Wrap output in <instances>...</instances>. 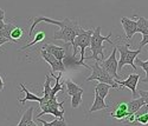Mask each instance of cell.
I'll return each instance as SVG.
<instances>
[{
	"instance_id": "6da1fadb",
	"label": "cell",
	"mask_w": 148,
	"mask_h": 126,
	"mask_svg": "<svg viewBox=\"0 0 148 126\" xmlns=\"http://www.w3.org/2000/svg\"><path fill=\"white\" fill-rule=\"evenodd\" d=\"M31 20H32V25H31L30 32H29V37L30 38L33 34L34 27L42 21H45V22L59 26V31L56 32L53 34V37H52L53 40H63L64 43H72V40L75 39L79 33H82L84 31V28L79 26L78 21L71 20L69 18H64L62 20H55V19L47 18V17H38V18H32Z\"/></svg>"
},
{
	"instance_id": "7a4b0ae2",
	"label": "cell",
	"mask_w": 148,
	"mask_h": 126,
	"mask_svg": "<svg viewBox=\"0 0 148 126\" xmlns=\"http://www.w3.org/2000/svg\"><path fill=\"white\" fill-rule=\"evenodd\" d=\"M113 37V33H109L107 37H103L101 34V26H97L96 28H94V33L91 35V43H90V49L92 52L91 57H87V59H94L95 61H102L104 59V47H103V43L108 41L109 44L115 45L110 38Z\"/></svg>"
},
{
	"instance_id": "3957f363",
	"label": "cell",
	"mask_w": 148,
	"mask_h": 126,
	"mask_svg": "<svg viewBox=\"0 0 148 126\" xmlns=\"http://www.w3.org/2000/svg\"><path fill=\"white\" fill-rule=\"evenodd\" d=\"M94 33V30H84L82 33H79L75 39L72 40L71 43V46L73 48V51H72V54L73 56H76L77 52H78V48H79V51H81V59H79V62L85 67V68H88V70H91V67L87 64H84V60L87 59L84 57V51H85V48L87 47H90V43H91V35Z\"/></svg>"
},
{
	"instance_id": "277c9868",
	"label": "cell",
	"mask_w": 148,
	"mask_h": 126,
	"mask_svg": "<svg viewBox=\"0 0 148 126\" xmlns=\"http://www.w3.org/2000/svg\"><path fill=\"white\" fill-rule=\"evenodd\" d=\"M91 71H92V73L89 75L87 79H85V81L98 80V83H106V84H109L110 86H113V89L121 90L120 85L115 81V78L106 68H103L100 65V62H98V61L94 62V65L91 66Z\"/></svg>"
},
{
	"instance_id": "5b68a950",
	"label": "cell",
	"mask_w": 148,
	"mask_h": 126,
	"mask_svg": "<svg viewBox=\"0 0 148 126\" xmlns=\"http://www.w3.org/2000/svg\"><path fill=\"white\" fill-rule=\"evenodd\" d=\"M117 51L120 52V60H119V70H122L123 66L130 65L133 70H136L138 66L135 65V59L141 53V49L138 48L136 51L129 49V44H120L116 45Z\"/></svg>"
},
{
	"instance_id": "8992f818",
	"label": "cell",
	"mask_w": 148,
	"mask_h": 126,
	"mask_svg": "<svg viewBox=\"0 0 148 126\" xmlns=\"http://www.w3.org/2000/svg\"><path fill=\"white\" fill-rule=\"evenodd\" d=\"M66 100H68V99L65 98V100L58 103V102H57V97L50 98L43 106H40L42 112H40L37 117L40 118V117L44 116V114H52V116H55V117H57V118L64 119V113H65V111H64V108L62 107V106H63V105L66 103Z\"/></svg>"
},
{
	"instance_id": "52a82bcc",
	"label": "cell",
	"mask_w": 148,
	"mask_h": 126,
	"mask_svg": "<svg viewBox=\"0 0 148 126\" xmlns=\"http://www.w3.org/2000/svg\"><path fill=\"white\" fill-rule=\"evenodd\" d=\"M116 52H117V48L115 46V48L113 49V52L109 56V58H107L106 60L100 61V65L103 68H106L115 79H120V75L117 73V71H119V60L116 59Z\"/></svg>"
},
{
	"instance_id": "ba28073f",
	"label": "cell",
	"mask_w": 148,
	"mask_h": 126,
	"mask_svg": "<svg viewBox=\"0 0 148 126\" xmlns=\"http://www.w3.org/2000/svg\"><path fill=\"white\" fill-rule=\"evenodd\" d=\"M40 49H42V48H40ZM40 54H42L43 59H44L46 62H49V64H50L52 72H64V71L66 70V67H65V65H64L63 61L58 60L56 57H53L52 54H50L49 52H46L45 49H42Z\"/></svg>"
},
{
	"instance_id": "9c48e42d",
	"label": "cell",
	"mask_w": 148,
	"mask_h": 126,
	"mask_svg": "<svg viewBox=\"0 0 148 126\" xmlns=\"http://www.w3.org/2000/svg\"><path fill=\"white\" fill-rule=\"evenodd\" d=\"M140 80V74H136V73H132L129 74V77L126 79V80H120V79H115V81L120 85V86H125L127 89H129L133 93V98H136L138 97V91H136V86H138V83Z\"/></svg>"
},
{
	"instance_id": "30bf717a",
	"label": "cell",
	"mask_w": 148,
	"mask_h": 126,
	"mask_svg": "<svg viewBox=\"0 0 148 126\" xmlns=\"http://www.w3.org/2000/svg\"><path fill=\"white\" fill-rule=\"evenodd\" d=\"M42 49H45L46 52H49L50 54H52L53 57H56L58 60L63 61L65 53H66V49H68V44L65 43V46H56L53 44H44L42 46Z\"/></svg>"
},
{
	"instance_id": "8fae6325",
	"label": "cell",
	"mask_w": 148,
	"mask_h": 126,
	"mask_svg": "<svg viewBox=\"0 0 148 126\" xmlns=\"http://www.w3.org/2000/svg\"><path fill=\"white\" fill-rule=\"evenodd\" d=\"M121 24L123 26V30H125V33H126V38L128 40L132 39L135 33H138V22L135 20L129 19L127 17H122Z\"/></svg>"
},
{
	"instance_id": "7c38bea8",
	"label": "cell",
	"mask_w": 148,
	"mask_h": 126,
	"mask_svg": "<svg viewBox=\"0 0 148 126\" xmlns=\"http://www.w3.org/2000/svg\"><path fill=\"white\" fill-rule=\"evenodd\" d=\"M128 116H129V113H128V104L127 103H117L115 105L114 111H112V113H110V117L114 119H117L119 121L123 120Z\"/></svg>"
},
{
	"instance_id": "4fadbf2b",
	"label": "cell",
	"mask_w": 148,
	"mask_h": 126,
	"mask_svg": "<svg viewBox=\"0 0 148 126\" xmlns=\"http://www.w3.org/2000/svg\"><path fill=\"white\" fill-rule=\"evenodd\" d=\"M94 97H95L94 104L91 105V107L89 110V113H92V112H96V111H101V110H107V108L110 107L109 105H107L104 103V99L100 94H98V92L96 90L94 91Z\"/></svg>"
},
{
	"instance_id": "5bb4252c",
	"label": "cell",
	"mask_w": 148,
	"mask_h": 126,
	"mask_svg": "<svg viewBox=\"0 0 148 126\" xmlns=\"http://www.w3.org/2000/svg\"><path fill=\"white\" fill-rule=\"evenodd\" d=\"M64 87L66 90V94L69 97H72V96H75L76 93H79V92L84 93V89H82L81 86L75 84L71 79H66V81H64Z\"/></svg>"
},
{
	"instance_id": "9a60e30c",
	"label": "cell",
	"mask_w": 148,
	"mask_h": 126,
	"mask_svg": "<svg viewBox=\"0 0 148 126\" xmlns=\"http://www.w3.org/2000/svg\"><path fill=\"white\" fill-rule=\"evenodd\" d=\"M19 86L21 87V91L25 93V98L18 99V102H19L20 104H24V103H26V102H38V103L42 102V98H40V97H37V96L33 94V93H31V92L26 89V87H25V85H24V84H20Z\"/></svg>"
},
{
	"instance_id": "2e32d148",
	"label": "cell",
	"mask_w": 148,
	"mask_h": 126,
	"mask_svg": "<svg viewBox=\"0 0 148 126\" xmlns=\"http://www.w3.org/2000/svg\"><path fill=\"white\" fill-rule=\"evenodd\" d=\"M127 104H128V113L129 114H134V113L136 111H139L146 103H145L143 98L140 97V98H134L133 100L128 102Z\"/></svg>"
},
{
	"instance_id": "e0dca14e",
	"label": "cell",
	"mask_w": 148,
	"mask_h": 126,
	"mask_svg": "<svg viewBox=\"0 0 148 126\" xmlns=\"http://www.w3.org/2000/svg\"><path fill=\"white\" fill-rule=\"evenodd\" d=\"M50 83H51V77L50 75H46L45 77V84H44V94L42 97V102L39 103V107L43 106L49 99L51 97V90L52 87L50 86Z\"/></svg>"
},
{
	"instance_id": "ac0fdd59",
	"label": "cell",
	"mask_w": 148,
	"mask_h": 126,
	"mask_svg": "<svg viewBox=\"0 0 148 126\" xmlns=\"http://www.w3.org/2000/svg\"><path fill=\"white\" fill-rule=\"evenodd\" d=\"M33 111H34L33 106L29 107L25 112H24V114L21 116V119H20V121L18 123L17 126H27L33 120Z\"/></svg>"
},
{
	"instance_id": "d6986e66",
	"label": "cell",
	"mask_w": 148,
	"mask_h": 126,
	"mask_svg": "<svg viewBox=\"0 0 148 126\" xmlns=\"http://www.w3.org/2000/svg\"><path fill=\"white\" fill-rule=\"evenodd\" d=\"M138 22V33H141L142 35H148V19L143 17H136Z\"/></svg>"
},
{
	"instance_id": "ffe728a7",
	"label": "cell",
	"mask_w": 148,
	"mask_h": 126,
	"mask_svg": "<svg viewBox=\"0 0 148 126\" xmlns=\"http://www.w3.org/2000/svg\"><path fill=\"white\" fill-rule=\"evenodd\" d=\"M45 32L44 31H38L36 33V37H34V39L31 41V43H29V44H26L25 46H23L21 48H20V51H25L26 48H30V47H32L33 45H36V44H38V43H42L43 40H45Z\"/></svg>"
},
{
	"instance_id": "44dd1931",
	"label": "cell",
	"mask_w": 148,
	"mask_h": 126,
	"mask_svg": "<svg viewBox=\"0 0 148 126\" xmlns=\"http://www.w3.org/2000/svg\"><path fill=\"white\" fill-rule=\"evenodd\" d=\"M110 89H113V86H110L109 84H106V83H98L96 86H95V90L98 92V94H100L103 99L107 98Z\"/></svg>"
},
{
	"instance_id": "7402d4cb",
	"label": "cell",
	"mask_w": 148,
	"mask_h": 126,
	"mask_svg": "<svg viewBox=\"0 0 148 126\" xmlns=\"http://www.w3.org/2000/svg\"><path fill=\"white\" fill-rule=\"evenodd\" d=\"M16 27H17V26H16L13 22H5L4 28L0 31V37L7 38L8 40H11V33H12V31H13Z\"/></svg>"
},
{
	"instance_id": "603a6c76",
	"label": "cell",
	"mask_w": 148,
	"mask_h": 126,
	"mask_svg": "<svg viewBox=\"0 0 148 126\" xmlns=\"http://www.w3.org/2000/svg\"><path fill=\"white\" fill-rule=\"evenodd\" d=\"M38 121L42 123L43 126H68L66 121H65L64 119H60V118L55 119V120H52V121H50V123H47V121H45V120L38 118Z\"/></svg>"
},
{
	"instance_id": "cb8c5ba5",
	"label": "cell",
	"mask_w": 148,
	"mask_h": 126,
	"mask_svg": "<svg viewBox=\"0 0 148 126\" xmlns=\"http://www.w3.org/2000/svg\"><path fill=\"white\" fill-rule=\"evenodd\" d=\"M135 65L139 66V67H141V68L146 72V78H145V79H142L141 81H142V83L148 84V60H147V61H142L141 59L136 58V59H135Z\"/></svg>"
},
{
	"instance_id": "d4e9b609",
	"label": "cell",
	"mask_w": 148,
	"mask_h": 126,
	"mask_svg": "<svg viewBox=\"0 0 148 126\" xmlns=\"http://www.w3.org/2000/svg\"><path fill=\"white\" fill-rule=\"evenodd\" d=\"M23 34H24V30L21 27H16L13 31H12L11 33V40L13 41V43H18L20 41V39L23 38Z\"/></svg>"
},
{
	"instance_id": "484cf974",
	"label": "cell",
	"mask_w": 148,
	"mask_h": 126,
	"mask_svg": "<svg viewBox=\"0 0 148 126\" xmlns=\"http://www.w3.org/2000/svg\"><path fill=\"white\" fill-rule=\"evenodd\" d=\"M82 96H83V92H79V93H76L75 96L70 97L71 98V107L72 108L79 107V105L82 103Z\"/></svg>"
},
{
	"instance_id": "4316f807",
	"label": "cell",
	"mask_w": 148,
	"mask_h": 126,
	"mask_svg": "<svg viewBox=\"0 0 148 126\" xmlns=\"http://www.w3.org/2000/svg\"><path fill=\"white\" fill-rule=\"evenodd\" d=\"M139 96L140 97H142L143 98V100H145V103L148 105V91H142V90H139Z\"/></svg>"
},
{
	"instance_id": "83f0119b",
	"label": "cell",
	"mask_w": 148,
	"mask_h": 126,
	"mask_svg": "<svg viewBox=\"0 0 148 126\" xmlns=\"http://www.w3.org/2000/svg\"><path fill=\"white\" fill-rule=\"evenodd\" d=\"M145 45H148V35H143L142 37V40L140 41V45H139V48L141 49Z\"/></svg>"
},
{
	"instance_id": "f1b7e54d",
	"label": "cell",
	"mask_w": 148,
	"mask_h": 126,
	"mask_svg": "<svg viewBox=\"0 0 148 126\" xmlns=\"http://www.w3.org/2000/svg\"><path fill=\"white\" fill-rule=\"evenodd\" d=\"M4 87H5V83H4L3 77H1V75H0V92L4 91Z\"/></svg>"
},
{
	"instance_id": "f546056e",
	"label": "cell",
	"mask_w": 148,
	"mask_h": 126,
	"mask_svg": "<svg viewBox=\"0 0 148 126\" xmlns=\"http://www.w3.org/2000/svg\"><path fill=\"white\" fill-rule=\"evenodd\" d=\"M10 40L7 39V38H3V37H0V46L1 45H4V44H6V43H8Z\"/></svg>"
},
{
	"instance_id": "4dcf8cb0",
	"label": "cell",
	"mask_w": 148,
	"mask_h": 126,
	"mask_svg": "<svg viewBox=\"0 0 148 126\" xmlns=\"http://www.w3.org/2000/svg\"><path fill=\"white\" fill-rule=\"evenodd\" d=\"M0 20H5V11L0 8Z\"/></svg>"
},
{
	"instance_id": "1f68e13d",
	"label": "cell",
	"mask_w": 148,
	"mask_h": 126,
	"mask_svg": "<svg viewBox=\"0 0 148 126\" xmlns=\"http://www.w3.org/2000/svg\"><path fill=\"white\" fill-rule=\"evenodd\" d=\"M4 26H5V21L4 20H0V31L4 28Z\"/></svg>"
},
{
	"instance_id": "d6a6232c",
	"label": "cell",
	"mask_w": 148,
	"mask_h": 126,
	"mask_svg": "<svg viewBox=\"0 0 148 126\" xmlns=\"http://www.w3.org/2000/svg\"><path fill=\"white\" fill-rule=\"evenodd\" d=\"M27 126H37V124H36V123H34V121L32 120V121H31V123H30V124H29Z\"/></svg>"
}]
</instances>
